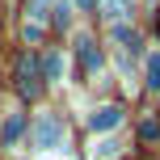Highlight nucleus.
<instances>
[{"label": "nucleus", "mask_w": 160, "mask_h": 160, "mask_svg": "<svg viewBox=\"0 0 160 160\" xmlns=\"http://www.w3.org/2000/svg\"><path fill=\"white\" fill-rule=\"evenodd\" d=\"M63 122L55 118V114H38V122H34V148L38 152H55L59 143H63Z\"/></svg>", "instance_id": "obj_1"}, {"label": "nucleus", "mask_w": 160, "mask_h": 160, "mask_svg": "<svg viewBox=\"0 0 160 160\" xmlns=\"http://www.w3.org/2000/svg\"><path fill=\"white\" fill-rule=\"evenodd\" d=\"M17 88H21L25 97H38L42 93V72H38V59H34V55L17 59Z\"/></svg>", "instance_id": "obj_2"}, {"label": "nucleus", "mask_w": 160, "mask_h": 160, "mask_svg": "<svg viewBox=\"0 0 160 160\" xmlns=\"http://www.w3.org/2000/svg\"><path fill=\"white\" fill-rule=\"evenodd\" d=\"M118 122H122V110H118V105H101V110L88 114V127H93V131H114Z\"/></svg>", "instance_id": "obj_3"}, {"label": "nucleus", "mask_w": 160, "mask_h": 160, "mask_svg": "<svg viewBox=\"0 0 160 160\" xmlns=\"http://www.w3.org/2000/svg\"><path fill=\"white\" fill-rule=\"evenodd\" d=\"M76 51H80V63H84V72H101V51L93 47V38H80V42H76Z\"/></svg>", "instance_id": "obj_4"}, {"label": "nucleus", "mask_w": 160, "mask_h": 160, "mask_svg": "<svg viewBox=\"0 0 160 160\" xmlns=\"http://www.w3.org/2000/svg\"><path fill=\"white\" fill-rule=\"evenodd\" d=\"M21 131H25V118H21V114H8V118H4V127H0V143H4V148H13L17 139H21Z\"/></svg>", "instance_id": "obj_5"}, {"label": "nucleus", "mask_w": 160, "mask_h": 160, "mask_svg": "<svg viewBox=\"0 0 160 160\" xmlns=\"http://www.w3.org/2000/svg\"><path fill=\"white\" fill-rule=\"evenodd\" d=\"M63 76H68V59L59 55V51H55V55H47V63H42V80H51V84H59Z\"/></svg>", "instance_id": "obj_6"}, {"label": "nucleus", "mask_w": 160, "mask_h": 160, "mask_svg": "<svg viewBox=\"0 0 160 160\" xmlns=\"http://www.w3.org/2000/svg\"><path fill=\"white\" fill-rule=\"evenodd\" d=\"M88 156H93V160H110V156H118V143H114V139H101V143H93Z\"/></svg>", "instance_id": "obj_7"}, {"label": "nucleus", "mask_w": 160, "mask_h": 160, "mask_svg": "<svg viewBox=\"0 0 160 160\" xmlns=\"http://www.w3.org/2000/svg\"><path fill=\"white\" fill-rule=\"evenodd\" d=\"M72 21V0H59L55 4V25H68Z\"/></svg>", "instance_id": "obj_8"}, {"label": "nucleus", "mask_w": 160, "mask_h": 160, "mask_svg": "<svg viewBox=\"0 0 160 160\" xmlns=\"http://www.w3.org/2000/svg\"><path fill=\"white\" fill-rule=\"evenodd\" d=\"M148 84H152V88H160V55H152V59H148Z\"/></svg>", "instance_id": "obj_9"}, {"label": "nucleus", "mask_w": 160, "mask_h": 160, "mask_svg": "<svg viewBox=\"0 0 160 160\" xmlns=\"http://www.w3.org/2000/svg\"><path fill=\"white\" fill-rule=\"evenodd\" d=\"M47 4L51 0H30V21H42L47 17Z\"/></svg>", "instance_id": "obj_10"}, {"label": "nucleus", "mask_w": 160, "mask_h": 160, "mask_svg": "<svg viewBox=\"0 0 160 160\" xmlns=\"http://www.w3.org/2000/svg\"><path fill=\"white\" fill-rule=\"evenodd\" d=\"M42 38V21H25V42H38Z\"/></svg>", "instance_id": "obj_11"}, {"label": "nucleus", "mask_w": 160, "mask_h": 160, "mask_svg": "<svg viewBox=\"0 0 160 160\" xmlns=\"http://www.w3.org/2000/svg\"><path fill=\"white\" fill-rule=\"evenodd\" d=\"M105 17L118 21V17H122V0H105Z\"/></svg>", "instance_id": "obj_12"}, {"label": "nucleus", "mask_w": 160, "mask_h": 160, "mask_svg": "<svg viewBox=\"0 0 160 160\" xmlns=\"http://www.w3.org/2000/svg\"><path fill=\"white\" fill-rule=\"evenodd\" d=\"M72 4H76V8H93L97 0H72Z\"/></svg>", "instance_id": "obj_13"}, {"label": "nucleus", "mask_w": 160, "mask_h": 160, "mask_svg": "<svg viewBox=\"0 0 160 160\" xmlns=\"http://www.w3.org/2000/svg\"><path fill=\"white\" fill-rule=\"evenodd\" d=\"M156 38H160V17H156Z\"/></svg>", "instance_id": "obj_14"}]
</instances>
